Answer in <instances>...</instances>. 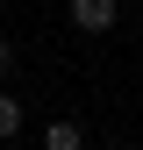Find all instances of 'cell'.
<instances>
[{
  "mask_svg": "<svg viewBox=\"0 0 143 150\" xmlns=\"http://www.w3.org/2000/svg\"><path fill=\"white\" fill-rule=\"evenodd\" d=\"M7 71H14V43L0 36V79H7Z\"/></svg>",
  "mask_w": 143,
  "mask_h": 150,
  "instance_id": "277c9868",
  "label": "cell"
},
{
  "mask_svg": "<svg viewBox=\"0 0 143 150\" xmlns=\"http://www.w3.org/2000/svg\"><path fill=\"white\" fill-rule=\"evenodd\" d=\"M115 14H122V0H72V29H86V36H107Z\"/></svg>",
  "mask_w": 143,
  "mask_h": 150,
  "instance_id": "6da1fadb",
  "label": "cell"
},
{
  "mask_svg": "<svg viewBox=\"0 0 143 150\" xmlns=\"http://www.w3.org/2000/svg\"><path fill=\"white\" fill-rule=\"evenodd\" d=\"M14 129H22V100H14V93H0V143H7Z\"/></svg>",
  "mask_w": 143,
  "mask_h": 150,
  "instance_id": "3957f363",
  "label": "cell"
},
{
  "mask_svg": "<svg viewBox=\"0 0 143 150\" xmlns=\"http://www.w3.org/2000/svg\"><path fill=\"white\" fill-rule=\"evenodd\" d=\"M107 150H129V143H107Z\"/></svg>",
  "mask_w": 143,
  "mask_h": 150,
  "instance_id": "5b68a950",
  "label": "cell"
},
{
  "mask_svg": "<svg viewBox=\"0 0 143 150\" xmlns=\"http://www.w3.org/2000/svg\"><path fill=\"white\" fill-rule=\"evenodd\" d=\"M43 150H86V129L72 122V115H64V122H50V129H43Z\"/></svg>",
  "mask_w": 143,
  "mask_h": 150,
  "instance_id": "7a4b0ae2",
  "label": "cell"
}]
</instances>
